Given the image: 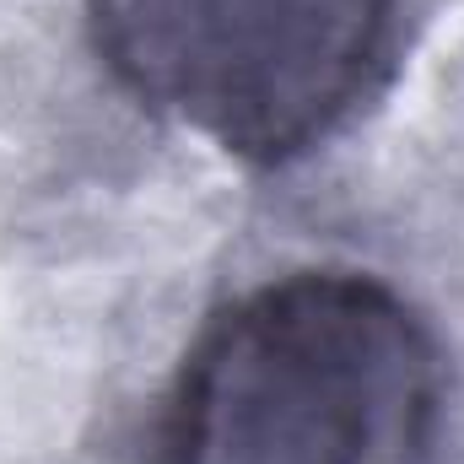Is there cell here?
I'll list each match as a JSON object with an SVG mask.
<instances>
[{"instance_id": "cell-1", "label": "cell", "mask_w": 464, "mask_h": 464, "mask_svg": "<svg viewBox=\"0 0 464 464\" xmlns=\"http://www.w3.org/2000/svg\"><path fill=\"white\" fill-rule=\"evenodd\" d=\"M443 351L427 319L346 265H303L222 303L189 341L157 464H427Z\"/></svg>"}, {"instance_id": "cell-2", "label": "cell", "mask_w": 464, "mask_h": 464, "mask_svg": "<svg viewBox=\"0 0 464 464\" xmlns=\"http://www.w3.org/2000/svg\"><path fill=\"white\" fill-rule=\"evenodd\" d=\"M405 0H87L119 87L248 168H286L378 98Z\"/></svg>"}]
</instances>
